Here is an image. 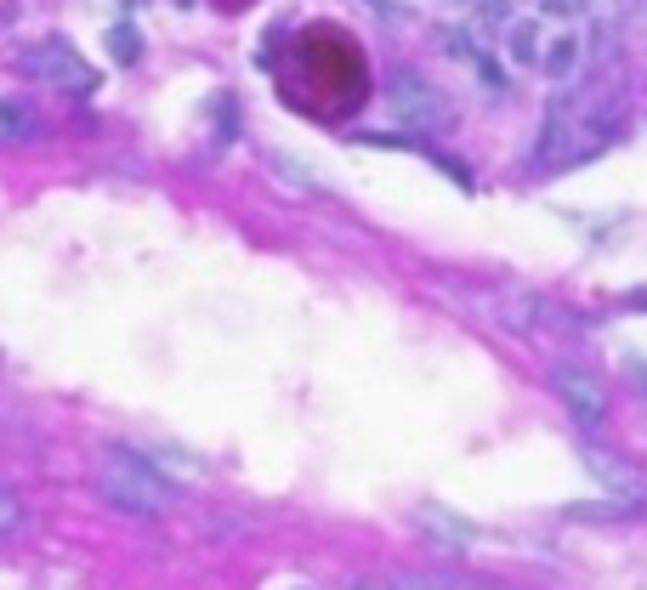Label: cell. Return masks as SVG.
I'll list each match as a JSON object with an SVG mask.
<instances>
[{
    "mask_svg": "<svg viewBox=\"0 0 647 590\" xmlns=\"http://www.w3.org/2000/svg\"><path fill=\"white\" fill-rule=\"evenodd\" d=\"M579 52H585V40H579V29H562L551 46H545V57H540V69L551 74V80H574L579 74Z\"/></svg>",
    "mask_w": 647,
    "mask_h": 590,
    "instance_id": "cell-6",
    "label": "cell"
},
{
    "mask_svg": "<svg viewBox=\"0 0 647 590\" xmlns=\"http://www.w3.org/2000/svg\"><path fill=\"white\" fill-rule=\"evenodd\" d=\"M369 6H375L381 18H392V23H403V18H409V0H369Z\"/></svg>",
    "mask_w": 647,
    "mask_h": 590,
    "instance_id": "cell-15",
    "label": "cell"
},
{
    "mask_svg": "<svg viewBox=\"0 0 647 590\" xmlns=\"http://www.w3.org/2000/svg\"><path fill=\"white\" fill-rule=\"evenodd\" d=\"M40 131V114L29 103H18V97H0V142H23Z\"/></svg>",
    "mask_w": 647,
    "mask_h": 590,
    "instance_id": "cell-7",
    "label": "cell"
},
{
    "mask_svg": "<svg viewBox=\"0 0 647 590\" xmlns=\"http://www.w3.org/2000/svg\"><path fill=\"white\" fill-rule=\"evenodd\" d=\"M176 6H193V0H176Z\"/></svg>",
    "mask_w": 647,
    "mask_h": 590,
    "instance_id": "cell-18",
    "label": "cell"
},
{
    "mask_svg": "<svg viewBox=\"0 0 647 590\" xmlns=\"http://www.w3.org/2000/svg\"><path fill=\"white\" fill-rule=\"evenodd\" d=\"M23 69L35 74L40 86L69 91V97H80V91H97V80H103V74L91 69L86 57L74 52L69 40H40L35 52H23Z\"/></svg>",
    "mask_w": 647,
    "mask_h": 590,
    "instance_id": "cell-2",
    "label": "cell"
},
{
    "mask_svg": "<svg viewBox=\"0 0 647 590\" xmlns=\"http://www.w3.org/2000/svg\"><path fill=\"white\" fill-rule=\"evenodd\" d=\"M97 488L114 511H131V517H165L176 505V488L171 477H159L142 454L131 449H108L103 466H97Z\"/></svg>",
    "mask_w": 647,
    "mask_h": 590,
    "instance_id": "cell-1",
    "label": "cell"
},
{
    "mask_svg": "<svg viewBox=\"0 0 647 590\" xmlns=\"http://www.w3.org/2000/svg\"><path fill=\"white\" fill-rule=\"evenodd\" d=\"M352 590H392V585H352Z\"/></svg>",
    "mask_w": 647,
    "mask_h": 590,
    "instance_id": "cell-17",
    "label": "cell"
},
{
    "mask_svg": "<svg viewBox=\"0 0 647 590\" xmlns=\"http://www.w3.org/2000/svg\"><path fill=\"white\" fill-rule=\"evenodd\" d=\"M506 52L517 57V63H540V29L528 18H517V29H511V40H506Z\"/></svg>",
    "mask_w": 647,
    "mask_h": 590,
    "instance_id": "cell-9",
    "label": "cell"
},
{
    "mask_svg": "<svg viewBox=\"0 0 647 590\" xmlns=\"http://www.w3.org/2000/svg\"><path fill=\"white\" fill-rule=\"evenodd\" d=\"M551 386H557V398L568 403V415L585 426V432H596L602 420H608V386L596 381L591 369H579V364H557L551 369Z\"/></svg>",
    "mask_w": 647,
    "mask_h": 590,
    "instance_id": "cell-4",
    "label": "cell"
},
{
    "mask_svg": "<svg viewBox=\"0 0 647 590\" xmlns=\"http://www.w3.org/2000/svg\"><path fill=\"white\" fill-rule=\"evenodd\" d=\"M579 460H585V471H591L596 483L608 488V500H619V505H636L647 500V483H642V471H630L619 454H602V449H579Z\"/></svg>",
    "mask_w": 647,
    "mask_h": 590,
    "instance_id": "cell-5",
    "label": "cell"
},
{
    "mask_svg": "<svg viewBox=\"0 0 647 590\" xmlns=\"http://www.w3.org/2000/svg\"><path fill=\"white\" fill-rule=\"evenodd\" d=\"M426 585L432 590H511V585H494V579H472V573H432Z\"/></svg>",
    "mask_w": 647,
    "mask_h": 590,
    "instance_id": "cell-10",
    "label": "cell"
},
{
    "mask_svg": "<svg viewBox=\"0 0 647 590\" xmlns=\"http://www.w3.org/2000/svg\"><path fill=\"white\" fill-rule=\"evenodd\" d=\"M540 12H545V18H562V23H574L579 12H585V0H540Z\"/></svg>",
    "mask_w": 647,
    "mask_h": 590,
    "instance_id": "cell-14",
    "label": "cell"
},
{
    "mask_svg": "<svg viewBox=\"0 0 647 590\" xmlns=\"http://www.w3.org/2000/svg\"><path fill=\"white\" fill-rule=\"evenodd\" d=\"M472 69H477V80H483V86H489V91H506V74H500V63H494V57H489V52L477 57Z\"/></svg>",
    "mask_w": 647,
    "mask_h": 590,
    "instance_id": "cell-13",
    "label": "cell"
},
{
    "mask_svg": "<svg viewBox=\"0 0 647 590\" xmlns=\"http://www.w3.org/2000/svg\"><path fill=\"white\" fill-rule=\"evenodd\" d=\"M392 590H432V585H426L420 573H409V579H398V585H392Z\"/></svg>",
    "mask_w": 647,
    "mask_h": 590,
    "instance_id": "cell-16",
    "label": "cell"
},
{
    "mask_svg": "<svg viewBox=\"0 0 647 590\" xmlns=\"http://www.w3.org/2000/svg\"><path fill=\"white\" fill-rule=\"evenodd\" d=\"M108 52L120 57V63H131V57L142 52V35L131 29V23H114V29H108Z\"/></svg>",
    "mask_w": 647,
    "mask_h": 590,
    "instance_id": "cell-11",
    "label": "cell"
},
{
    "mask_svg": "<svg viewBox=\"0 0 647 590\" xmlns=\"http://www.w3.org/2000/svg\"><path fill=\"white\" fill-rule=\"evenodd\" d=\"M23 522V500L12 494V488H0V534H12Z\"/></svg>",
    "mask_w": 647,
    "mask_h": 590,
    "instance_id": "cell-12",
    "label": "cell"
},
{
    "mask_svg": "<svg viewBox=\"0 0 647 590\" xmlns=\"http://www.w3.org/2000/svg\"><path fill=\"white\" fill-rule=\"evenodd\" d=\"M420 528H432V534H438V539H449V545H472V539H477V528H466L460 517L438 511V505H426V511H420Z\"/></svg>",
    "mask_w": 647,
    "mask_h": 590,
    "instance_id": "cell-8",
    "label": "cell"
},
{
    "mask_svg": "<svg viewBox=\"0 0 647 590\" xmlns=\"http://www.w3.org/2000/svg\"><path fill=\"white\" fill-rule=\"evenodd\" d=\"M392 108H398L403 125H420V131H449V125H455L449 97H443L426 74H415V69L392 74Z\"/></svg>",
    "mask_w": 647,
    "mask_h": 590,
    "instance_id": "cell-3",
    "label": "cell"
}]
</instances>
